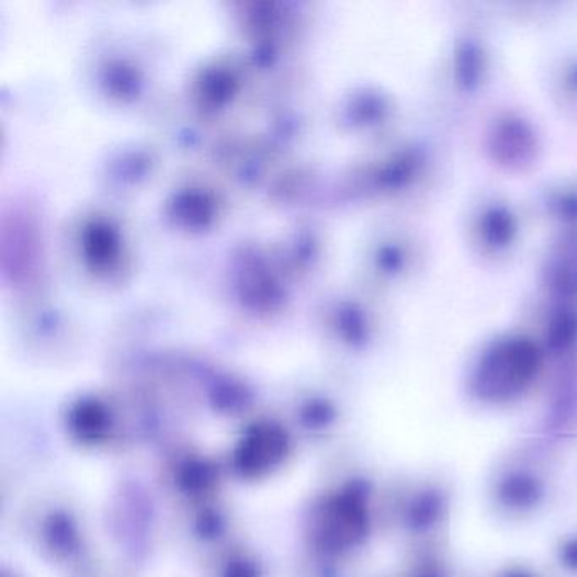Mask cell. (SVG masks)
Returning a JSON list of instances; mask_svg holds the SVG:
<instances>
[{"mask_svg":"<svg viewBox=\"0 0 577 577\" xmlns=\"http://www.w3.org/2000/svg\"><path fill=\"white\" fill-rule=\"evenodd\" d=\"M539 373V358L527 346L498 349L479 364L473 393L486 405H507L519 400Z\"/></svg>","mask_w":577,"mask_h":577,"instance_id":"6da1fadb","label":"cell"},{"mask_svg":"<svg viewBox=\"0 0 577 577\" xmlns=\"http://www.w3.org/2000/svg\"><path fill=\"white\" fill-rule=\"evenodd\" d=\"M547 496V479L529 463L508 464L495 474L491 483L493 505L508 519H529L542 510Z\"/></svg>","mask_w":577,"mask_h":577,"instance_id":"7a4b0ae2","label":"cell"},{"mask_svg":"<svg viewBox=\"0 0 577 577\" xmlns=\"http://www.w3.org/2000/svg\"><path fill=\"white\" fill-rule=\"evenodd\" d=\"M557 561L564 569L577 574V533L566 536L557 548Z\"/></svg>","mask_w":577,"mask_h":577,"instance_id":"3957f363","label":"cell"},{"mask_svg":"<svg viewBox=\"0 0 577 577\" xmlns=\"http://www.w3.org/2000/svg\"><path fill=\"white\" fill-rule=\"evenodd\" d=\"M496 577H539L533 570L527 569V567H508L504 573L498 574Z\"/></svg>","mask_w":577,"mask_h":577,"instance_id":"277c9868","label":"cell"}]
</instances>
